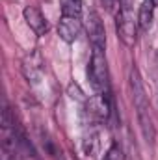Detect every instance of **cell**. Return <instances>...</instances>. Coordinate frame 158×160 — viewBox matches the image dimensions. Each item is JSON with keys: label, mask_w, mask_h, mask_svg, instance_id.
Returning a JSON list of instances; mask_svg holds the SVG:
<instances>
[{"label": "cell", "mask_w": 158, "mask_h": 160, "mask_svg": "<svg viewBox=\"0 0 158 160\" xmlns=\"http://www.w3.org/2000/svg\"><path fill=\"white\" fill-rule=\"evenodd\" d=\"M62 17H75L80 19L82 15V0H60Z\"/></svg>", "instance_id": "10"}, {"label": "cell", "mask_w": 158, "mask_h": 160, "mask_svg": "<svg viewBox=\"0 0 158 160\" xmlns=\"http://www.w3.org/2000/svg\"><path fill=\"white\" fill-rule=\"evenodd\" d=\"M86 30H87V38L91 41L93 48H104L106 32H104V24H102V21H101L97 11H89L87 21H86Z\"/></svg>", "instance_id": "4"}, {"label": "cell", "mask_w": 158, "mask_h": 160, "mask_svg": "<svg viewBox=\"0 0 158 160\" xmlns=\"http://www.w3.org/2000/svg\"><path fill=\"white\" fill-rule=\"evenodd\" d=\"M155 0H143L141 6H140V13H138V24L141 30H149L151 22H153V17H155Z\"/></svg>", "instance_id": "9"}, {"label": "cell", "mask_w": 158, "mask_h": 160, "mask_svg": "<svg viewBox=\"0 0 158 160\" xmlns=\"http://www.w3.org/2000/svg\"><path fill=\"white\" fill-rule=\"evenodd\" d=\"M87 112L95 121H104L110 116V101L108 93H97L87 101Z\"/></svg>", "instance_id": "6"}, {"label": "cell", "mask_w": 158, "mask_h": 160, "mask_svg": "<svg viewBox=\"0 0 158 160\" xmlns=\"http://www.w3.org/2000/svg\"><path fill=\"white\" fill-rule=\"evenodd\" d=\"M22 15H24L26 24L36 32V36H45V34L48 32V22H47L45 15L41 13L37 8H34V6H26L24 11H22Z\"/></svg>", "instance_id": "8"}, {"label": "cell", "mask_w": 158, "mask_h": 160, "mask_svg": "<svg viewBox=\"0 0 158 160\" xmlns=\"http://www.w3.org/2000/svg\"><path fill=\"white\" fill-rule=\"evenodd\" d=\"M82 32V22L75 17H62L58 22V36L65 43H75Z\"/></svg>", "instance_id": "7"}, {"label": "cell", "mask_w": 158, "mask_h": 160, "mask_svg": "<svg viewBox=\"0 0 158 160\" xmlns=\"http://www.w3.org/2000/svg\"><path fill=\"white\" fill-rule=\"evenodd\" d=\"M102 160H125L123 151H121V147H119V143H112V147L106 151V155H104V158H102Z\"/></svg>", "instance_id": "12"}, {"label": "cell", "mask_w": 158, "mask_h": 160, "mask_svg": "<svg viewBox=\"0 0 158 160\" xmlns=\"http://www.w3.org/2000/svg\"><path fill=\"white\" fill-rule=\"evenodd\" d=\"M128 84H130L132 102H134V108H136V116H138L141 134L147 140V143H153L155 136H156V130H155V125H153L151 112H149V101H147V95H145V88H143V82H141V77H140V71L136 67L130 69Z\"/></svg>", "instance_id": "1"}, {"label": "cell", "mask_w": 158, "mask_h": 160, "mask_svg": "<svg viewBox=\"0 0 158 160\" xmlns=\"http://www.w3.org/2000/svg\"><path fill=\"white\" fill-rule=\"evenodd\" d=\"M43 73V56L39 50H32L22 60V75L28 82H37Z\"/></svg>", "instance_id": "5"}, {"label": "cell", "mask_w": 158, "mask_h": 160, "mask_svg": "<svg viewBox=\"0 0 158 160\" xmlns=\"http://www.w3.org/2000/svg\"><path fill=\"white\" fill-rule=\"evenodd\" d=\"M69 93H71V97L77 99V101H86V99H84V93L80 91V88L77 84H71V86H69Z\"/></svg>", "instance_id": "13"}, {"label": "cell", "mask_w": 158, "mask_h": 160, "mask_svg": "<svg viewBox=\"0 0 158 160\" xmlns=\"http://www.w3.org/2000/svg\"><path fill=\"white\" fill-rule=\"evenodd\" d=\"M87 78L97 93H108L110 75H108V62L104 56V48H93L89 67H87Z\"/></svg>", "instance_id": "2"}, {"label": "cell", "mask_w": 158, "mask_h": 160, "mask_svg": "<svg viewBox=\"0 0 158 160\" xmlns=\"http://www.w3.org/2000/svg\"><path fill=\"white\" fill-rule=\"evenodd\" d=\"M119 11L116 17V30L117 38L126 47H134L136 43V32H138V21L132 13V0H119Z\"/></svg>", "instance_id": "3"}, {"label": "cell", "mask_w": 158, "mask_h": 160, "mask_svg": "<svg viewBox=\"0 0 158 160\" xmlns=\"http://www.w3.org/2000/svg\"><path fill=\"white\" fill-rule=\"evenodd\" d=\"M84 149H86V153L87 155H91V157H97V149H99V132H89L87 136H86V140H84Z\"/></svg>", "instance_id": "11"}, {"label": "cell", "mask_w": 158, "mask_h": 160, "mask_svg": "<svg viewBox=\"0 0 158 160\" xmlns=\"http://www.w3.org/2000/svg\"><path fill=\"white\" fill-rule=\"evenodd\" d=\"M102 2H104V6H106L108 9H112V8H114V4H116L117 0H102Z\"/></svg>", "instance_id": "14"}]
</instances>
